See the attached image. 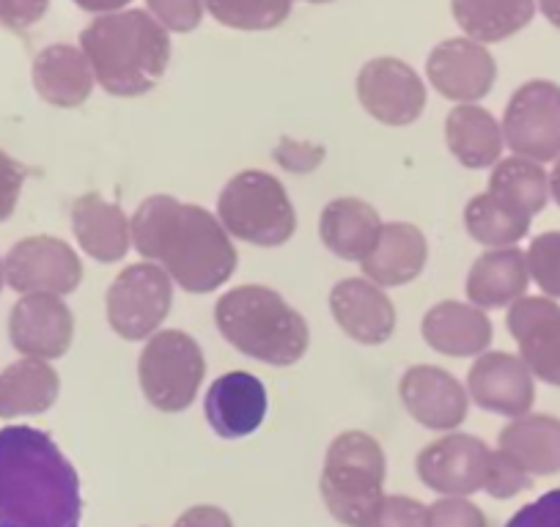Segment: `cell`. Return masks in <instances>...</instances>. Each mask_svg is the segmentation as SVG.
Instances as JSON below:
<instances>
[{"mask_svg":"<svg viewBox=\"0 0 560 527\" xmlns=\"http://www.w3.org/2000/svg\"><path fill=\"white\" fill-rule=\"evenodd\" d=\"M132 245L147 261L158 264L176 286L209 294L236 270V247L212 212L174 196H152L129 218Z\"/></svg>","mask_w":560,"mask_h":527,"instance_id":"1","label":"cell"},{"mask_svg":"<svg viewBox=\"0 0 560 527\" xmlns=\"http://www.w3.org/2000/svg\"><path fill=\"white\" fill-rule=\"evenodd\" d=\"M80 516L78 470L50 434L0 429V527H80Z\"/></svg>","mask_w":560,"mask_h":527,"instance_id":"2","label":"cell"},{"mask_svg":"<svg viewBox=\"0 0 560 527\" xmlns=\"http://www.w3.org/2000/svg\"><path fill=\"white\" fill-rule=\"evenodd\" d=\"M94 80L113 96H140L160 83L171 61L168 31L140 9L100 14L80 34Z\"/></svg>","mask_w":560,"mask_h":527,"instance_id":"3","label":"cell"},{"mask_svg":"<svg viewBox=\"0 0 560 527\" xmlns=\"http://www.w3.org/2000/svg\"><path fill=\"white\" fill-rule=\"evenodd\" d=\"M214 321L236 352L275 368L300 363L308 352V321L267 286L225 292L214 305Z\"/></svg>","mask_w":560,"mask_h":527,"instance_id":"4","label":"cell"},{"mask_svg":"<svg viewBox=\"0 0 560 527\" xmlns=\"http://www.w3.org/2000/svg\"><path fill=\"white\" fill-rule=\"evenodd\" d=\"M385 450L371 434L343 432L330 443L322 470V497L332 519L363 527L382 503Z\"/></svg>","mask_w":560,"mask_h":527,"instance_id":"5","label":"cell"},{"mask_svg":"<svg viewBox=\"0 0 560 527\" xmlns=\"http://www.w3.org/2000/svg\"><path fill=\"white\" fill-rule=\"evenodd\" d=\"M218 220L231 236L258 247L283 245L298 229L287 187L264 171H242L223 187Z\"/></svg>","mask_w":560,"mask_h":527,"instance_id":"6","label":"cell"},{"mask_svg":"<svg viewBox=\"0 0 560 527\" xmlns=\"http://www.w3.org/2000/svg\"><path fill=\"white\" fill-rule=\"evenodd\" d=\"M207 363L198 341L182 330H158L138 360V379L149 405L160 412H182L198 396Z\"/></svg>","mask_w":560,"mask_h":527,"instance_id":"7","label":"cell"},{"mask_svg":"<svg viewBox=\"0 0 560 527\" xmlns=\"http://www.w3.org/2000/svg\"><path fill=\"white\" fill-rule=\"evenodd\" d=\"M174 305V281L152 261L132 264L110 283L105 297L107 321L113 332L127 341H147Z\"/></svg>","mask_w":560,"mask_h":527,"instance_id":"8","label":"cell"},{"mask_svg":"<svg viewBox=\"0 0 560 527\" xmlns=\"http://www.w3.org/2000/svg\"><path fill=\"white\" fill-rule=\"evenodd\" d=\"M503 141L516 157L552 163L560 157V85L530 80L509 99L503 116Z\"/></svg>","mask_w":560,"mask_h":527,"instance_id":"9","label":"cell"},{"mask_svg":"<svg viewBox=\"0 0 560 527\" xmlns=\"http://www.w3.org/2000/svg\"><path fill=\"white\" fill-rule=\"evenodd\" d=\"M7 286L18 294H72L83 281L80 256L56 236H28L3 258Z\"/></svg>","mask_w":560,"mask_h":527,"instance_id":"10","label":"cell"},{"mask_svg":"<svg viewBox=\"0 0 560 527\" xmlns=\"http://www.w3.org/2000/svg\"><path fill=\"white\" fill-rule=\"evenodd\" d=\"M360 105L387 127L418 121L427 107V89L412 67L398 58H374L358 74Z\"/></svg>","mask_w":560,"mask_h":527,"instance_id":"11","label":"cell"},{"mask_svg":"<svg viewBox=\"0 0 560 527\" xmlns=\"http://www.w3.org/2000/svg\"><path fill=\"white\" fill-rule=\"evenodd\" d=\"M492 448L472 434H445L418 454V478L445 497H467L487 483Z\"/></svg>","mask_w":560,"mask_h":527,"instance_id":"12","label":"cell"},{"mask_svg":"<svg viewBox=\"0 0 560 527\" xmlns=\"http://www.w3.org/2000/svg\"><path fill=\"white\" fill-rule=\"evenodd\" d=\"M467 390L481 410L503 418L527 415L536 399L530 368L509 352H483L467 374Z\"/></svg>","mask_w":560,"mask_h":527,"instance_id":"13","label":"cell"},{"mask_svg":"<svg viewBox=\"0 0 560 527\" xmlns=\"http://www.w3.org/2000/svg\"><path fill=\"white\" fill-rule=\"evenodd\" d=\"M72 311L56 294H25L9 316V338L25 358H63L72 347Z\"/></svg>","mask_w":560,"mask_h":527,"instance_id":"14","label":"cell"},{"mask_svg":"<svg viewBox=\"0 0 560 527\" xmlns=\"http://www.w3.org/2000/svg\"><path fill=\"white\" fill-rule=\"evenodd\" d=\"M427 74L445 99L472 105L492 91L498 67L481 42L445 39L429 52Z\"/></svg>","mask_w":560,"mask_h":527,"instance_id":"15","label":"cell"},{"mask_svg":"<svg viewBox=\"0 0 560 527\" xmlns=\"http://www.w3.org/2000/svg\"><path fill=\"white\" fill-rule=\"evenodd\" d=\"M398 396L409 415L434 432H454L467 418L465 387L438 365H412L398 382Z\"/></svg>","mask_w":560,"mask_h":527,"instance_id":"16","label":"cell"},{"mask_svg":"<svg viewBox=\"0 0 560 527\" xmlns=\"http://www.w3.org/2000/svg\"><path fill=\"white\" fill-rule=\"evenodd\" d=\"M203 412L218 437L242 440L264 423L267 390L258 376L247 371H229L209 385Z\"/></svg>","mask_w":560,"mask_h":527,"instance_id":"17","label":"cell"},{"mask_svg":"<svg viewBox=\"0 0 560 527\" xmlns=\"http://www.w3.org/2000/svg\"><path fill=\"white\" fill-rule=\"evenodd\" d=\"M330 311L352 341L380 347L396 330V308L385 289L369 278H347L330 294Z\"/></svg>","mask_w":560,"mask_h":527,"instance_id":"18","label":"cell"},{"mask_svg":"<svg viewBox=\"0 0 560 527\" xmlns=\"http://www.w3.org/2000/svg\"><path fill=\"white\" fill-rule=\"evenodd\" d=\"M429 258L427 236L418 225L385 223L374 250L360 261L365 278L380 289L407 286L423 272Z\"/></svg>","mask_w":560,"mask_h":527,"instance_id":"19","label":"cell"},{"mask_svg":"<svg viewBox=\"0 0 560 527\" xmlns=\"http://www.w3.org/2000/svg\"><path fill=\"white\" fill-rule=\"evenodd\" d=\"M420 330L434 352L448 354V358H481L492 343L489 316L476 305L456 303V300L434 305L423 316Z\"/></svg>","mask_w":560,"mask_h":527,"instance_id":"20","label":"cell"},{"mask_svg":"<svg viewBox=\"0 0 560 527\" xmlns=\"http://www.w3.org/2000/svg\"><path fill=\"white\" fill-rule=\"evenodd\" d=\"M530 272L527 258L520 247H492L472 264L467 276V297L481 311L511 308L525 297Z\"/></svg>","mask_w":560,"mask_h":527,"instance_id":"21","label":"cell"},{"mask_svg":"<svg viewBox=\"0 0 560 527\" xmlns=\"http://www.w3.org/2000/svg\"><path fill=\"white\" fill-rule=\"evenodd\" d=\"M72 231L85 256L102 264L121 261L127 256L129 245H132V231H129L127 214L121 212V207L105 201L96 192L80 196L74 201Z\"/></svg>","mask_w":560,"mask_h":527,"instance_id":"22","label":"cell"},{"mask_svg":"<svg viewBox=\"0 0 560 527\" xmlns=\"http://www.w3.org/2000/svg\"><path fill=\"white\" fill-rule=\"evenodd\" d=\"M382 220L371 203L360 198H336L319 218V236L332 256L363 261L382 234Z\"/></svg>","mask_w":560,"mask_h":527,"instance_id":"23","label":"cell"},{"mask_svg":"<svg viewBox=\"0 0 560 527\" xmlns=\"http://www.w3.org/2000/svg\"><path fill=\"white\" fill-rule=\"evenodd\" d=\"M94 69L80 47L50 45L34 61V89L56 107H78L94 91Z\"/></svg>","mask_w":560,"mask_h":527,"instance_id":"24","label":"cell"},{"mask_svg":"<svg viewBox=\"0 0 560 527\" xmlns=\"http://www.w3.org/2000/svg\"><path fill=\"white\" fill-rule=\"evenodd\" d=\"M445 141L451 154L465 168L481 171L500 163L503 154V127L489 110L478 105H459L445 118Z\"/></svg>","mask_w":560,"mask_h":527,"instance_id":"25","label":"cell"},{"mask_svg":"<svg viewBox=\"0 0 560 527\" xmlns=\"http://www.w3.org/2000/svg\"><path fill=\"white\" fill-rule=\"evenodd\" d=\"M500 450L509 454L527 476L560 472V421L552 415L514 418L500 432Z\"/></svg>","mask_w":560,"mask_h":527,"instance_id":"26","label":"cell"},{"mask_svg":"<svg viewBox=\"0 0 560 527\" xmlns=\"http://www.w3.org/2000/svg\"><path fill=\"white\" fill-rule=\"evenodd\" d=\"M61 382L47 360L23 358L0 371V418L42 415L58 399Z\"/></svg>","mask_w":560,"mask_h":527,"instance_id":"27","label":"cell"},{"mask_svg":"<svg viewBox=\"0 0 560 527\" xmlns=\"http://www.w3.org/2000/svg\"><path fill=\"white\" fill-rule=\"evenodd\" d=\"M456 23L472 42H503L536 14V0H451Z\"/></svg>","mask_w":560,"mask_h":527,"instance_id":"28","label":"cell"},{"mask_svg":"<svg viewBox=\"0 0 560 527\" xmlns=\"http://www.w3.org/2000/svg\"><path fill=\"white\" fill-rule=\"evenodd\" d=\"M487 192L522 218L533 220L549 201V174L541 168V163H533V160H500L489 176Z\"/></svg>","mask_w":560,"mask_h":527,"instance_id":"29","label":"cell"},{"mask_svg":"<svg viewBox=\"0 0 560 527\" xmlns=\"http://www.w3.org/2000/svg\"><path fill=\"white\" fill-rule=\"evenodd\" d=\"M467 234L487 247H514L530 231V218H522L498 198L481 192L465 209Z\"/></svg>","mask_w":560,"mask_h":527,"instance_id":"30","label":"cell"},{"mask_svg":"<svg viewBox=\"0 0 560 527\" xmlns=\"http://www.w3.org/2000/svg\"><path fill=\"white\" fill-rule=\"evenodd\" d=\"M214 20L236 31L278 28L292 12V0H203Z\"/></svg>","mask_w":560,"mask_h":527,"instance_id":"31","label":"cell"},{"mask_svg":"<svg viewBox=\"0 0 560 527\" xmlns=\"http://www.w3.org/2000/svg\"><path fill=\"white\" fill-rule=\"evenodd\" d=\"M520 352L533 376H538L547 385L560 387V319L522 341Z\"/></svg>","mask_w":560,"mask_h":527,"instance_id":"32","label":"cell"},{"mask_svg":"<svg viewBox=\"0 0 560 527\" xmlns=\"http://www.w3.org/2000/svg\"><path fill=\"white\" fill-rule=\"evenodd\" d=\"M527 272L544 297L560 300V231H547L530 242L525 253Z\"/></svg>","mask_w":560,"mask_h":527,"instance_id":"33","label":"cell"},{"mask_svg":"<svg viewBox=\"0 0 560 527\" xmlns=\"http://www.w3.org/2000/svg\"><path fill=\"white\" fill-rule=\"evenodd\" d=\"M555 319H560V305L552 297H522L509 308L505 325H509L514 341L522 343L547 325H552Z\"/></svg>","mask_w":560,"mask_h":527,"instance_id":"34","label":"cell"},{"mask_svg":"<svg viewBox=\"0 0 560 527\" xmlns=\"http://www.w3.org/2000/svg\"><path fill=\"white\" fill-rule=\"evenodd\" d=\"M533 487V476H527L509 454L503 450H492V461H489V472H487V483H483V492L489 497L498 500H509L514 494L525 492V489Z\"/></svg>","mask_w":560,"mask_h":527,"instance_id":"35","label":"cell"},{"mask_svg":"<svg viewBox=\"0 0 560 527\" xmlns=\"http://www.w3.org/2000/svg\"><path fill=\"white\" fill-rule=\"evenodd\" d=\"M363 527H429V508L404 494L382 497L380 508Z\"/></svg>","mask_w":560,"mask_h":527,"instance_id":"36","label":"cell"},{"mask_svg":"<svg viewBox=\"0 0 560 527\" xmlns=\"http://www.w3.org/2000/svg\"><path fill=\"white\" fill-rule=\"evenodd\" d=\"M149 14L174 34L196 31L203 17V0H149Z\"/></svg>","mask_w":560,"mask_h":527,"instance_id":"37","label":"cell"},{"mask_svg":"<svg viewBox=\"0 0 560 527\" xmlns=\"http://www.w3.org/2000/svg\"><path fill=\"white\" fill-rule=\"evenodd\" d=\"M429 527H489V522L467 497H443L429 508Z\"/></svg>","mask_w":560,"mask_h":527,"instance_id":"38","label":"cell"},{"mask_svg":"<svg viewBox=\"0 0 560 527\" xmlns=\"http://www.w3.org/2000/svg\"><path fill=\"white\" fill-rule=\"evenodd\" d=\"M503 527H560V489L527 503Z\"/></svg>","mask_w":560,"mask_h":527,"instance_id":"39","label":"cell"},{"mask_svg":"<svg viewBox=\"0 0 560 527\" xmlns=\"http://www.w3.org/2000/svg\"><path fill=\"white\" fill-rule=\"evenodd\" d=\"M25 176H28V171L23 163L9 157L7 152H0V223L12 218L14 209H18Z\"/></svg>","mask_w":560,"mask_h":527,"instance_id":"40","label":"cell"},{"mask_svg":"<svg viewBox=\"0 0 560 527\" xmlns=\"http://www.w3.org/2000/svg\"><path fill=\"white\" fill-rule=\"evenodd\" d=\"M50 9V0H0V23L12 31H28Z\"/></svg>","mask_w":560,"mask_h":527,"instance_id":"41","label":"cell"},{"mask_svg":"<svg viewBox=\"0 0 560 527\" xmlns=\"http://www.w3.org/2000/svg\"><path fill=\"white\" fill-rule=\"evenodd\" d=\"M174 527H234V522L218 505H196V508L185 511Z\"/></svg>","mask_w":560,"mask_h":527,"instance_id":"42","label":"cell"},{"mask_svg":"<svg viewBox=\"0 0 560 527\" xmlns=\"http://www.w3.org/2000/svg\"><path fill=\"white\" fill-rule=\"evenodd\" d=\"M83 12L91 14H113V12H121L127 7L129 0H74Z\"/></svg>","mask_w":560,"mask_h":527,"instance_id":"43","label":"cell"},{"mask_svg":"<svg viewBox=\"0 0 560 527\" xmlns=\"http://www.w3.org/2000/svg\"><path fill=\"white\" fill-rule=\"evenodd\" d=\"M538 7H541L544 17L560 31V0H538Z\"/></svg>","mask_w":560,"mask_h":527,"instance_id":"44","label":"cell"},{"mask_svg":"<svg viewBox=\"0 0 560 527\" xmlns=\"http://www.w3.org/2000/svg\"><path fill=\"white\" fill-rule=\"evenodd\" d=\"M549 198H555V203L560 207V157L555 160V168L549 174Z\"/></svg>","mask_w":560,"mask_h":527,"instance_id":"45","label":"cell"},{"mask_svg":"<svg viewBox=\"0 0 560 527\" xmlns=\"http://www.w3.org/2000/svg\"><path fill=\"white\" fill-rule=\"evenodd\" d=\"M7 286V272H3V261H0V292Z\"/></svg>","mask_w":560,"mask_h":527,"instance_id":"46","label":"cell"},{"mask_svg":"<svg viewBox=\"0 0 560 527\" xmlns=\"http://www.w3.org/2000/svg\"><path fill=\"white\" fill-rule=\"evenodd\" d=\"M305 3H332V0H305Z\"/></svg>","mask_w":560,"mask_h":527,"instance_id":"47","label":"cell"}]
</instances>
